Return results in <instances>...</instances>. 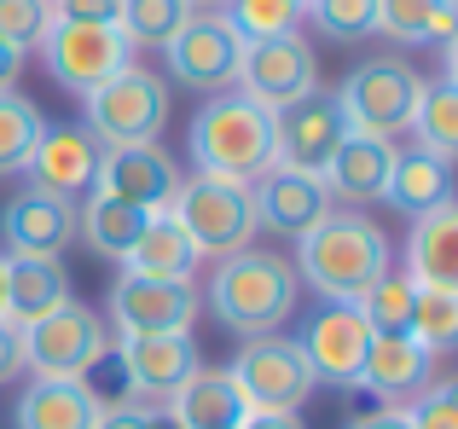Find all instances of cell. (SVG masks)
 <instances>
[{"instance_id":"obj_1","label":"cell","mask_w":458,"mask_h":429,"mask_svg":"<svg viewBox=\"0 0 458 429\" xmlns=\"http://www.w3.org/2000/svg\"><path fill=\"white\" fill-rule=\"evenodd\" d=\"M296 284L319 290L325 302H360L377 273H389V232L366 209H325L308 232H296Z\"/></svg>"},{"instance_id":"obj_2","label":"cell","mask_w":458,"mask_h":429,"mask_svg":"<svg viewBox=\"0 0 458 429\" xmlns=\"http://www.w3.org/2000/svg\"><path fill=\"white\" fill-rule=\"evenodd\" d=\"M296 267L279 256V249H238V256H221L209 273V314L221 319V331L244 337H267L284 319L296 314Z\"/></svg>"},{"instance_id":"obj_3","label":"cell","mask_w":458,"mask_h":429,"mask_svg":"<svg viewBox=\"0 0 458 429\" xmlns=\"http://www.w3.org/2000/svg\"><path fill=\"white\" fill-rule=\"evenodd\" d=\"M186 157L198 174H221V181H261L273 169V116L250 105L244 93H209L203 111L191 116Z\"/></svg>"},{"instance_id":"obj_4","label":"cell","mask_w":458,"mask_h":429,"mask_svg":"<svg viewBox=\"0 0 458 429\" xmlns=\"http://www.w3.org/2000/svg\"><path fill=\"white\" fill-rule=\"evenodd\" d=\"M111 354L105 314L88 302H58L35 325H23V372L30 377H64V383H93V372Z\"/></svg>"},{"instance_id":"obj_5","label":"cell","mask_w":458,"mask_h":429,"mask_svg":"<svg viewBox=\"0 0 458 429\" xmlns=\"http://www.w3.org/2000/svg\"><path fill=\"white\" fill-rule=\"evenodd\" d=\"M186 238L198 244V256H238V249L256 244L261 221H256V192L250 181H221V174H186L168 204Z\"/></svg>"},{"instance_id":"obj_6","label":"cell","mask_w":458,"mask_h":429,"mask_svg":"<svg viewBox=\"0 0 458 429\" xmlns=\"http://www.w3.org/2000/svg\"><path fill=\"white\" fill-rule=\"evenodd\" d=\"M429 76H418L401 53H371L366 64H354L336 88V105H343L348 128L354 134H377V139H394L412 128V111H418V93H424Z\"/></svg>"},{"instance_id":"obj_7","label":"cell","mask_w":458,"mask_h":429,"mask_svg":"<svg viewBox=\"0 0 458 429\" xmlns=\"http://www.w3.org/2000/svg\"><path fill=\"white\" fill-rule=\"evenodd\" d=\"M226 377H233L244 412H302L308 395L319 389V383H313V366H308L302 342H296V337H279V331L238 342Z\"/></svg>"},{"instance_id":"obj_8","label":"cell","mask_w":458,"mask_h":429,"mask_svg":"<svg viewBox=\"0 0 458 429\" xmlns=\"http://www.w3.org/2000/svg\"><path fill=\"white\" fill-rule=\"evenodd\" d=\"M81 105H88V122L81 128H88L99 146H146V139H157L168 128V111H174L168 81L151 76V70H140V64H123Z\"/></svg>"},{"instance_id":"obj_9","label":"cell","mask_w":458,"mask_h":429,"mask_svg":"<svg viewBox=\"0 0 458 429\" xmlns=\"http://www.w3.org/2000/svg\"><path fill=\"white\" fill-rule=\"evenodd\" d=\"M41 64L64 93L88 99V93L105 88L123 64H134V46H128V35L116 29V23H64V18H53L47 35H41Z\"/></svg>"},{"instance_id":"obj_10","label":"cell","mask_w":458,"mask_h":429,"mask_svg":"<svg viewBox=\"0 0 458 429\" xmlns=\"http://www.w3.org/2000/svg\"><path fill=\"white\" fill-rule=\"evenodd\" d=\"M313 88H319V53H313V41H308L302 29L267 35V41H244L233 93H244L250 105H261V111L273 116V111L296 105Z\"/></svg>"},{"instance_id":"obj_11","label":"cell","mask_w":458,"mask_h":429,"mask_svg":"<svg viewBox=\"0 0 458 429\" xmlns=\"http://www.w3.org/2000/svg\"><path fill=\"white\" fill-rule=\"evenodd\" d=\"M168 76L191 93H226L244 58V35L226 23V12H191L174 35L163 41Z\"/></svg>"},{"instance_id":"obj_12","label":"cell","mask_w":458,"mask_h":429,"mask_svg":"<svg viewBox=\"0 0 458 429\" xmlns=\"http://www.w3.org/2000/svg\"><path fill=\"white\" fill-rule=\"evenodd\" d=\"M348 134H354V128H348L336 93L313 88L296 105L273 111V163H279V169H296V174H319Z\"/></svg>"},{"instance_id":"obj_13","label":"cell","mask_w":458,"mask_h":429,"mask_svg":"<svg viewBox=\"0 0 458 429\" xmlns=\"http://www.w3.org/2000/svg\"><path fill=\"white\" fill-rule=\"evenodd\" d=\"M302 354L313 366V383L325 389H360V372H366V349H371V325L354 314L348 302H325L319 314L308 319Z\"/></svg>"},{"instance_id":"obj_14","label":"cell","mask_w":458,"mask_h":429,"mask_svg":"<svg viewBox=\"0 0 458 429\" xmlns=\"http://www.w3.org/2000/svg\"><path fill=\"white\" fill-rule=\"evenodd\" d=\"M93 192L123 198V204H140L157 214V209L174 204V192H180V163L157 139H146V146H99Z\"/></svg>"},{"instance_id":"obj_15","label":"cell","mask_w":458,"mask_h":429,"mask_svg":"<svg viewBox=\"0 0 458 429\" xmlns=\"http://www.w3.org/2000/svg\"><path fill=\"white\" fill-rule=\"evenodd\" d=\"M116 366H123V383L134 389L140 407H163L203 366V354L191 331H180V337H116Z\"/></svg>"},{"instance_id":"obj_16","label":"cell","mask_w":458,"mask_h":429,"mask_svg":"<svg viewBox=\"0 0 458 429\" xmlns=\"http://www.w3.org/2000/svg\"><path fill=\"white\" fill-rule=\"evenodd\" d=\"M198 319L191 284H157V279H116L111 290V325L116 337H180Z\"/></svg>"},{"instance_id":"obj_17","label":"cell","mask_w":458,"mask_h":429,"mask_svg":"<svg viewBox=\"0 0 458 429\" xmlns=\"http://www.w3.org/2000/svg\"><path fill=\"white\" fill-rule=\"evenodd\" d=\"M0 238H6V256L64 261V249L76 244V204L23 186V192H12L6 209H0Z\"/></svg>"},{"instance_id":"obj_18","label":"cell","mask_w":458,"mask_h":429,"mask_svg":"<svg viewBox=\"0 0 458 429\" xmlns=\"http://www.w3.org/2000/svg\"><path fill=\"white\" fill-rule=\"evenodd\" d=\"M93 174H99V139H93L81 122H64V128L47 122V134H41V146H35L23 181H30L35 192H53V198L81 204V198L93 192Z\"/></svg>"},{"instance_id":"obj_19","label":"cell","mask_w":458,"mask_h":429,"mask_svg":"<svg viewBox=\"0 0 458 429\" xmlns=\"http://www.w3.org/2000/svg\"><path fill=\"white\" fill-rule=\"evenodd\" d=\"M394 139H377V134H348L343 146L331 151V163L319 169V186L331 204L343 209H366V204H383V186H389V169H394Z\"/></svg>"},{"instance_id":"obj_20","label":"cell","mask_w":458,"mask_h":429,"mask_svg":"<svg viewBox=\"0 0 458 429\" xmlns=\"http://www.w3.org/2000/svg\"><path fill=\"white\" fill-rule=\"evenodd\" d=\"M436 372H441V360L424 349V342H412L406 331H377L371 349H366L360 389H371L383 407H406V400H418L429 389V377H436Z\"/></svg>"},{"instance_id":"obj_21","label":"cell","mask_w":458,"mask_h":429,"mask_svg":"<svg viewBox=\"0 0 458 429\" xmlns=\"http://www.w3.org/2000/svg\"><path fill=\"white\" fill-rule=\"evenodd\" d=\"M250 192H256V221L267 226V232H284V238L308 232L325 209H336L331 198H325L319 174H296V169H279V163H273L261 181H250Z\"/></svg>"},{"instance_id":"obj_22","label":"cell","mask_w":458,"mask_h":429,"mask_svg":"<svg viewBox=\"0 0 458 429\" xmlns=\"http://www.w3.org/2000/svg\"><path fill=\"white\" fill-rule=\"evenodd\" d=\"M157 412L168 418V429H238L250 418L238 389H233V377H226L221 366H198Z\"/></svg>"},{"instance_id":"obj_23","label":"cell","mask_w":458,"mask_h":429,"mask_svg":"<svg viewBox=\"0 0 458 429\" xmlns=\"http://www.w3.org/2000/svg\"><path fill=\"white\" fill-rule=\"evenodd\" d=\"M198 244L186 238V226L174 221L168 209H157L146 221V232H140V244L123 256V273L128 279H157V284H191V273H198Z\"/></svg>"},{"instance_id":"obj_24","label":"cell","mask_w":458,"mask_h":429,"mask_svg":"<svg viewBox=\"0 0 458 429\" xmlns=\"http://www.w3.org/2000/svg\"><path fill=\"white\" fill-rule=\"evenodd\" d=\"M383 204H394L406 221H418V214L453 204V163L436 157V151H424V146L394 151V169H389V186H383Z\"/></svg>"},{"instance_id":"obj_25","label":"cell","mask_w":458,"mask_h":429,"mask_svg":"<svg viewBox=\"0 0 458 429\" xmlns=\"http://www.w3.org/2000/svg\"><path fill=\"white\" fill-rule=\"evenodd\" d=\"M105 400L93 383H64V377H35L18 395V429H93Z\"/></svg>"},{"instance_id":"obj_26","label":"cell","mask_w":458,"mask_h":429,"mask_svg":"<svg viewBox=\"0 0 458 429\" xmlns=\"http://www.w3.org/2000/svg\"><path fill=\"white\" fill-rule=\"evenodd\" d=\"M58 302H70V273L64 261L47 256H6V319L12 325H35L41 314H53Z\"/></svg>"},{"instance_id":"obj_27","label":"cell","mask_w":458,"mask_h":429,"mask_svg":"<svg viewBox=\"0 0 458 429\" xmlns=\"http://www.w3.org/2000/svg\"><path fill=\"white\" fill-rule=\"evenodd\" d=\"M406 273L418 284H447V290H458V204H441V209L412 221Z\"/></svg>"},{"instance_id":"obj_28","label":"cell","mask_w":458,"mask_h":429,"mask_svg":"<svg viewBox=\"0 0 458 429\" xmlns=\"http://www.w3.org/2000/svg\"><path fill=\"white\" fill-rule=\"evenodd\" d=\"M146 221H151V209L123 204V198H105V192H88L76 204V238L93 249V256H105V261H123L128 249L140 244Z\"/></svg>"},{"instance_id":"obj_29","label":"cell","mask_w":458,"mask_h":429,"mask_svg":"<svg viewBox=\"0 0 458 429\" xmlns=\"http://www.w3.org/2000/svg\"><path fill=\"white\" fill-rule=\"evenodd\" d=\"M377 29L389 41L447 46L458 35V0H377Z\"/></svg>"},{"instance_id":"obj_30","label":"cell","mask_w":458,"mask_h":429,"mask_svg":"<svg viewBox=\"0 0 458 429\" xmlns=\"http://www.w3.org/2000/svg\"><path fill=\"white\" fill-rule=\"evenodd\" d=\"M41 134H47L41 105H35L30 93H18V88L0 93V181H18V174L30 169Z\"/></svg>"},{"instance_id":"obj_31","label":"cell","mask_w":458,"mask_h":429,"mask_svg":"<svg viewBox=\"0 0 458 429\" xmlns=\"http://www.w3.org/2000/svg\"><path fill=\"white\" fill-rule=\"evenodd\" d=\"M412 146L436 151V157H458V88L447 76L441 81H424V93H418V111H412Z\"/></svg>"},{"instance_id":"obj_32","label":"cell","mask_w":458,"mask_h":429,"mask_svg":"<svg viewBox=\"0 0 458 429\" xmlns=\"http://www.w3.org/2000/svg\"><path fill=\"white\" fill-rule=\"evenodd\" d=\"M412 302H418V279L412 273H377V279L360 290V302H354V314L371 325V337L377 331H406L412 325Z\"/></svg>"},{"instance_id":"obj_33","label":"cell","mask_w":458,"mask_h":429,"mask_svg":"<svg viewBox=\"0 0 458 429\" xmlns=\"http://www.w3.org/2000/svg\"><path fill=\"white\" fill-rule=\"evenodd\" d=\"M406 337L424 342L429 354H447L458 342V290L447 284H418V302H412V325H406Z\"/></svg>"},{"instance_id":"obj_34","label":"cell","mask_w":458,"mask_h":429,"mask_svg":"<svg viewBox=\"0 0 458 429\" xmlns=\"http://www.w3.org/2000/svg\"><path fill=\"white\" fill-rule=\"evenodd\" d=\"M308 0H226V23L244 41H267V35H291L302 29Z\"/></svg>"},{"instance_id":"obj_35","label":"cell","mask_w":458,"mask_h":429,"mask_svg":"<svg viewBox=\"0 0 458 429\" xmlns=\"http://www.w3.org/2000/svg\"><path fill=\"white\" fill-rule=\"evenodd\" d=\"M186 18H191L186 0H123V18H116V29L128 35V46H163Z\"/></svg>"},{"instance_id":"obj_36","label":"cell","mask_w":458,"mask_h":429,"mask_svg":"<svg viewBox=\"0 0 458 429\" xmlns=\"http://www.w3.org/2000/svg\"><path fill=\"white\" fill-rule=\"evenodd\" d=\"M302 18L313 29L325 35V41H366V35H377V0H308Z\"/></svg>"},{"instance_id":"obj_37","label":"cell","mask_w":458,"mask_h":429,"mask_svg":"<svg viewBox=\"0 0 458 429\" xmlns=\"http://www.w3.org/2000/svg\"><path fill=\"white\" fill-rule=\"evenodd\" d=\"M401 418L412 424V429H458V383L453 377H429V389L418 400H406L401 407Z\"/></svg>"},{"instance_id":"obj_38","label":"cell","mask_w":458,"mask_h":429,"mask_svg":"<svg viewBox=\"0 0 458 429\" xmlns=\"http://www.w3.org/2000/svg\"><path fill=\"white\" fill-rule=\"evenodd\" d=\"M47 23H53L47 0H0V41H6V46H18V53L41 46Z\"/></svg>"},{"instance_id":"obj_39","label":"cell","mask_w":458,"mask_h":429,"mask_svg":"<svg viewBox=\"0 0 458 429\" xmlns=\"http://www.w3.org/2000/svg\"><path fill=\"white\" fill-rule=\"evenodd\" d=\"M47 12L64 23H116L123 18V0H47Z\"/></svg>"},{"instance_id":"obj_40","label":"cell","mask_w":458,"mask_h":429,"mask_svg":"<svg viewBox=\"0 0 458 429\" xmlns=\"http://www.w3.org/2000/svg\"><path fill=\"white\" fill-rule=\"evenodd\" d=\"M93 429H168V418L157 407H140L134 400V407H105Z\"/></svg>"},{"instance_id":"obj_41","label":"cell","mask_w":458,"mask_h":429,"mask_svg":"<svg viewBox=\"0 0 458 429\" xmlns=\"http://www.w3.org/2000/svg\"><path fill=\"white\" fill-rule=\"evenodd\" d=\"M18 372H23V331L0 319V383H12Z\"/></svg>"},{"instance_id":"obj_42","label":"cell","mask_w":458,"mask_h":429,"mask_svg":"<svg viewBox=\"0 0 458 429\" xmlns=\"http://www.w3.org/2000/svg\"><path fill=\"white\" fill-rule=\"evenodd\" d=\"M348 429H412V424L401 418V407H377V412H360Z\"/></svg>"},{"instance_id":"obj_43","label":"cell","mask_w":458,"mask_h":429,"mask_svg":"<svg viewBox=\"0 0 458 429\" xmlns=\"http://www.w3.org/2000/svg\"><path fill=\"white\" fill-rule=\"evenodd\" d=\"M244 429H308V424L296 418V412H250Z\"/></svg>"},{"instance_id":"obj_44","label":"cell","mask_w":458,"mask_h":429,"mask_svg":"<svg viewBox=\"0 0 458 429\" xmlns=\"http://www.w3.org/2000/svg\"><path fill=\"white\" fill-rule=\"evenodd\" d=\"M18 76H23V53L0 41V93H6V88H18Z\"/></svg>"},{"instance_id":"obj_45","label":"cell","mask_w":458,"mask_h":429,"mask_svg":"<svg viewBox=\"0 0 458 429\" xmlns=\"http://www.w3.org/2000/svg\"><path fill=\"white\" fill-rule=\"evenodd\" d=\"M186 12H226V0H186Z\"/></svg>"},{"instance_id":"obj_46","label":"cell","mask_w":458,"mask_h":429,"mask_svg":"<svg viewBox=\"0 0 458 429\" xmlns=\"http://www.w3.org/2000/svg\"><path fill=\"white\" fill-rule=\"evenodd\" d=\"M0 319H6V249H0Z\"/></svg>"},{"instance_id":"obj_47","label":"cell","mask_w":458,"mask_h":429,"mask_svg":"<svg viewBox=\"0 0 458 429\" xmlns=\"http://www.w3.org/2000/svg\"><path fill=\"white\" fill-rule=\"evenodd\" d=\"M238 429H244V424H238Z\"/></svg>"}]
</instances>
